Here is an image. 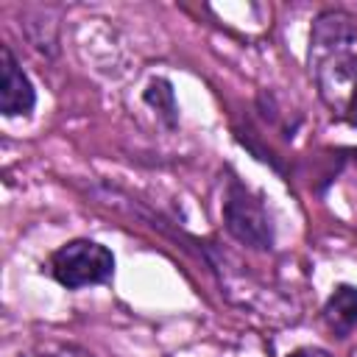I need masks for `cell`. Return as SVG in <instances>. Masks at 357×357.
<instances>
[{
  "label": "cell",
  "instance_id": "7",
  "mask_svg": "<svg viewBox=\"0 0 357 357\" xmlns=\"http://www.w3.org/2000/svg\"><path fill=\"white\" fill-rule=\"evenodd\" d=\"M287 357H332L326 349H318V346H301L296 351H290Z\"/></svg>",
  "mask_w": 357,
  "mask_h": 357
},
{
  "label": "cell",
  "instance_id": "1",
  "mask_svg": "<svg viewBox=\"0 0 357 357\" xmlns=\"http://www.w3.org/2000/svg\"><path fill=\"white\" fill-rule=\"evenodd\" d=\"M310 73L337 120L357 123V25L343 11H324L310 33Z\"/></svg>",
  "mask_w": 357,
  "mask_h": 357
},
{
  "label": "cell",
  "instance_id": "2",
  "mask_svg": "<svg viewBox=\"0 0 357 357\" xmlns=\"http://www.w3.org/2000/svg\"><path fill=\"white\" fill-rule=\"evenodd\" d=\"M53 279L70 290L100 284L114 273V254L95 240H70L50 257Z\"/></svg>",
  "mask_w": 357,
  "mask_h": 357
},
{
  "label": "cell",
  "instance_id": "4",
  "mask_svg": "<svg viewBox=\"0 0 357 357\" xmlns=\"http://www.w3.org/2000/svg\"><path fill=\"white\" fill-rule=\"evenodd\" d=\"M36 106V92L20 61L8 47H3V67H0V112L6 117L31 114Z\"/></svg>",
  "mask_w": 357,
  "mask_h": 357
},
{
  "label": "cell",
  "instance_id": "5",
  "mask_svg": "<svg viewBox=\"0 0 357 357\" xmlns=\"http://www.w3.org/2000/svg\"><path fill=\"white\" fill-rule=\"evenodd\" d=\"M324 324L337 337H346L357 329V287L354 284L335 287V293L324 304Z\"/></svg>",
  "mask_w": 357,
  "mask_h": 357
},
{
  "label": "cell",
  "instance_id": "6",
  "mask_svg": "<svg viewBox=\"0 0 357 357\" xmlns=\"http://www.w3.org/2000/svg\"><path fill=\"white\" fill-rule=\"evenodd\" d=\"M145 103L153 106L167 120V126L176 123V98H173V89H170V81H165V78L151 81V86L145 89Z\"/></svg>",
  "mask_w": 357,
  "mask_h": 357
},
{
  "label": "cell",
  "instance_id": "3",
  "mask_svg": "<svg viewBox=\"0 0 357 357\" xmlns=\"http://www.w3.org/2000/svg\"><path fill=\"white\" fill-rule=\"evenodd\" d=\"M223 220H226L229 234L234 240H240L243 245L257 248V251H271L273 229H271L268 209H265L262 198L257 192H251L248 187H243L240 181H231L226 190Z\"/></svg>",
  "mask_w": 357,
  "mask_h": 357
}]
</instances>
